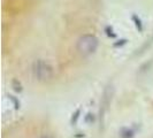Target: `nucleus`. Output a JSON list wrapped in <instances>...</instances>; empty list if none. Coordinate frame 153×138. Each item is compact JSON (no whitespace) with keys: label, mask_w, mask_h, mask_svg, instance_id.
<instances>
[{"label":"nucleus","mask_w":153,"mask_h":138,"mask_svg":"<svg viewBox=\"0 0 153 138\" xmlns=\"http://www.w3.org/2000/svg\"><path fill=\"white\" fill-rule=\"evenodd\" d=\"M31 71H32V76L39 82H48L54 76V70L51 63L42 59L33 61L31 66Z\"/></svg>","instance_id":"1"},{"label":"nucleus","mask_w":153,"mask_h":138,"mask_svg":"<svg viewBox=\"0 0 153 138\" xmlns=\"http://www.w3.org/2000/svg\"><path fill=\"white\" fill-rule=\"evenodd\" d=\"M98 38L93 35H83L77 40V51L83 56L93 54L98 48Z\"/></svg>","instance_id":"2"},{"label":"nucleus","mask_w":153,"mask_h":138,"mask_svg":"<svg viewBox=\"0 0 153 138\" xmlns=\"http://www.w3.org/2000/svg\"><path fill=\"white\" fill-rule=\"evenodd\" d=\"M39 138H52L51 136H47V135H44V136H40Z\"/></svg>","instance_id":"3"}]
</instances>
